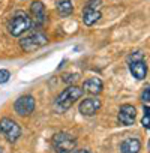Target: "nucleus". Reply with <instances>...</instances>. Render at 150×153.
<instances>
[{
	"label": "nucleus",
	"mask_w": 150,
	"mask_h": 153,
	"mask_svg": "<svg viewBox=\"0 0 150 153\" xmlns=\"http://www.w3.org/2000/svg\"><path fill=\"white\" fill-rule=\"evenodd\" d=\"M0 132L5 135V138L9 143H15L21 135V128L12 119L3 117L2 120H0Z\"/></svg>",
	"instance_id": "39448f33"
},
{
	"label": "nucleus",
	"mask_w": 150,
	"mask_h": 153,
	"mask_svg": "<svg viewBox=\"0 0 150 153\" xmlns=\"http://www.w3.org/2000/svg\"><path fill=\"white\" fill-rule=\"evenodd\" d=\"M119 123L123 125V126H131L135 123V119H137V110L134 105H129V104H125L120 107L119 110Z\"/></svg>",
	"instance_id": "0eeeda50"
},
{
	"label": "nucleus",
	"mask_w": 150,
	"mask_h": 153,
	"mask_svg": "<svg viewBox=\"0 0 150 153\" xmlns=\"http://www.w3.org/2000/svg\"><path fill=\"white\" fill-rule=\"evenodd\" d=\"M101 3H102V0H89L87 5H86V8H90V9H98V8L101 6Z\"/></svg>",
	"instance_id": "a211bd4d"
},
{
	"label": "nucleus",
	"mask_w": 150,
	"mask_h": 153,
	"mask_svg": "<svg viewBox=\"0 0 150 153\" xmlns=\"http://www.w3.org/2000/svg\"><path fill=\"white\" fill-rule=\"evenodd\" d=\"M101 20V12L99 9H90V8H84L83 11V23L86 26H93Z\"/></svg>",
	"instance_id": "ddd939ff"
},
{
	"label": "nucleus",
	"mask_w": 150,
	"mask_h": 153,
	"mask_svg": "<svg viewBox=\"0 0 150 153\" xmlns=\"http://www.w3.org/2000/svg\"><path fill=\"white\" fill-rule=\"evenodd\" d=\"M129 71L137 80H144L147 75V65H146L144 59L137 60V62H129Z\"/></svg>",
	"instance_id": "9d476101"
},
{
	"label": "nucleus",
	"mask_w": 150,
	"mask_h": 153,
	"mask_svg": "<svg viewBox=\"0 0 150 153\" xmlns=\"http://www.w3.org/2000/svg\"><path fill=\"white\" fill-rule=\"evenodd\" d=\"M30 12H32V17H33V21H32V26H41L45 23L47 20V15H45V6L42 2H33L32 6H30Z\"/></svg>",
	"instance_id": "1a4fd4ad"
},
{
	"label": "nucleus",
	"mask_w": 150,
	"mask_h": 153,
	"mask_svg": "<svg viewBox=\"0 0 150 153\" xmlns=\"http://www.w3.org/2000/svg\"><path fill=\"white\" fill-rule=\"evenodd\" d=\"M143 51H135V53H132V54H129V57H128V62H137V60H143Z\"/></svg>",
	"instance_id": "2eb2a0df"
},
{
	"label": "nucleus",
	"mask_w": 150,
	"mask_h": 153,
	"mask_svg": "<svg viewBox=\"0 0 150 153\" xmlns=\"http://www.w3.org/2000/svg\"><path fill=\"white\" fill-rule=\"evenodd\" d=\"M32 29V18L24 12H17L8 24V30L12 36H20Z\"/></svg>",
	"instance_id": "7ed1b4c3"
},
{
	"label": "nucleus",
	"mask_w": 150,
	"mask_h": 153,
	"mask_svg": "<svg viewBox=\"0 0 150 153\" xmlns=\"http://www.w3.org/2000/svg\"><path fill=\"white\" fill-rule=\"evenodd\" d=\"M75 153H92V152H90L89 149H80V150H77Z\"/></svg>",
	"instance_id": "412c9836"
},
{
	"label": "nucleus",
	"mask_w": 150,
	"mask_h": 153,
	"mask_svg": "<svg viewBox=\"0 0 150 153\" xmlns=\"http://www.w3.org/2000/svg\"><path fill=\"white\" fill-rule=\"evenodd\" d=\"M0 153H3V150H2V147H0Z\"/></svg>",
	"instance_id": "4be33fe9"
},
{
	"label": "nucleus",
	"mask_w": 150,
	"mask_h": 153,
	"mask_svg": "<svg viewBox=\"0 0 150 153\" xmlns=\"http://www.w3.org/2000/svg\"><path fill=\"white\" fill-rule=\"evenodd\" d=\"M101 108V101L98 98H86L84 101H81L80 104V113L83 116H95Z\"/></svg>",
	"instance_id": "6e6552de"
},
{
	"label": "nucleus",
	"mask_w": 150,
	"mask_h": 153,
	"mask_svg": "<svg viewBox=\"0 0 150 153\" xmlns=\"http://www.w3.org/2000/svg\"><path fill=\"white\" fill-rule=\"evenodd\" d=\"M140 150H141V143L138 138H126L120 144L122 153H138Z\"/></svg>",
	"instance_id": "f8f14e48"
},
{
	"label": "nucleus",
	"mask_w": 150,
	"mask_h": 153,
	"mask_svg": "<svg viewBox=\"0 0 150 153\" xmlns=\"http://www.w3.org/2000/svg\"><path fill=\"white\" fill-rule=\"evenodd\" d=\"M35 98L32 95H24V96H20L15 104H14V110L17 114L20 116H30L33 111H35Z\"/></svg>",
	"instance_id": "423d86ee"
},
{
	"label": "nucleus",
	"mask_w": 150,
	"mask_h": 153,
	"mask_svg": "<svg viewBox=\"0 0 150 153\" xmlns=\"http://www.w3.org/2000/svg\"><path fill=\"white\" fill-rule=\"evenodd\" d=\"M56 9L60 14V17H69L74 12L72 0H56Z\"/></svg>",
	"instance_id": "4468645a"
},
{
	"label": "nucleus",
	"mask_w": 150,
	"mask_h": 153,
	"mask_svg": "<svg viewBox=\"0 0 150 153\" xmlns=\"http://www.w3.org/2000/svg\"><path fill=\"white\" fill-rule=\"evenodd\" d=\"M84 90L77 87V86H69L68 89H65L56 99V108L59 111H68L74 104L75 101H78L81 96H83Z\"/></svg>",
	"instance_id": "f257e3e1"
},
{
	"label": "nucleus",
	"mask_w": 150,
	"mask_h": 153,
	"mask_svg": "<svg viewBox=\"0 0 150 153\" xmlns=\"http://www.w3.org/2000/svg\"><path fill=\"white\" fill-rule=\"evenodd\" d=\"M149 95H150V90H149V87H146L144 89V93H143V104L147 105V107H149V101H150L149 99Z\"/></svg>",
	"instance_id": "6ab92c4d"
},
{
	"label": "nucleus",
	"mask_w": 150,
	"mask_h": 153,
	"mask_svg": "<svg viewBox=\"0 0 150 153\" xmlns=\"http://www.w3.org/2000/svg\"><path fill=\"white\" fill-rule=\"evenodd\" d=\"M141 125H143L146 129H149V107H147V105H144V117H143V120H141Z\"/></svg>",
	"instance_id": "f3484780"
},
{
	"label": "nucleus",
	"mask_w": 150,
	"mask_h": 153,
	"mask_svg": "<svg viewBox=\"0 0 150 153\" xmlns=\"http://www.w3.org/2000/svg\"><path fill=\"white\" fill-rule=\"evenodd\" d=\"M47 42H48V38L42 32H36V33H32L27 38L21 39L20 45H21V48L24 51L32 53V51H36V50L42 48L44 45H47Z\"/></svg>",
	"instance_id": "20e7f679"
},
{
	"label": "nucleus",
	"mask_w": 150,
	"mask_h": 153,
	"mask_svg": "<svg viewBox=\"0 0 150 153\" xmlns=\"http://www.w3.org/2000/svg\"><path fill=\"white\" fill-rule=\"evenodd\" d=\"M9 76H11V74H9L8 69H0V83L9 81Z\"/></svg>",
	"instance_id": "dca6fc26"
},
{
	"label": "nucleus",
	"mask_w": 150,
	"mask_h": 153,
	"mask_svg": "<svg viewBox=\"0 0 150 153\" xmlns=\"http://www.w3.org/2000/svg\"><path fill=\"white\" fill-rule=\"evenodd\" d=\"M102 87H104V84H102V81L98 78V76H93V78L86 80L84 84H83V90H86V92L90 93V95H98V93H101V92H102Z\"/></svg>",
	"instance_id": "9b49d317"
},
{
	"label": "nucleus",
	"mask_w": 150,
	"mask_h": 153,
	"mask_svg": "<svg viewBox=\"0 0 150 153\" xmlns=\"http://www.w3.org/2000/svg\"><path fill=\"white\" fill-rule=\"evenodd\" d=\"M51 144L56 153H71L77 147V140L68 132H57L53 137Z\"/></svg>",
	"instance_id": "f03ea898"
},
{
	"label": "nucleus",
	"mask_w": 150,
	"mask_h": 153,
	"mask_svg": "<svg viewBox=\"0 0 150 153\" xmlns=\"http://www.w3.org/2000/svg\"><path fill=\"white\" fill-rule=\"evenodd\" d=\"M77 78H78L77 75H66V76H65V81H75Z\"/></svg>",
	"instance_id": "aec40b11"
}]
</instances>
